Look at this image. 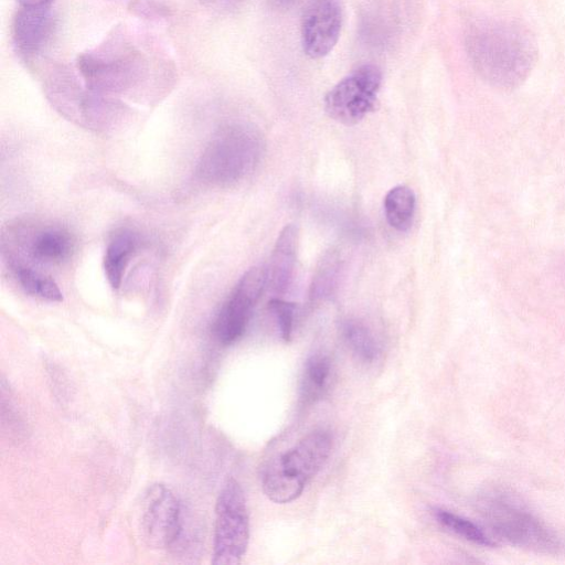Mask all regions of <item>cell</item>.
Wrapping results in <instances>:
<instances>
[{
  "label": "cell",
  "instance_id": "1",
  "mask_svg": "<svg viewBox=\"0 0 565 565\" xmlns=\"http://www.w3.org/2000/svg\"><path fill=\"white\" fill-rule=\"evenodd\" d=\"M471 63L492 86L511 89L529 76L536 58V45L519 24L484 21L475 24L467 35Z\"/></svg>",
  "mask_w": 565,
  "mask_h": 565
},
{
  "label": "cell",
  "instance_id": "2",
  "mask_svg": "<svg viewBox=\"0 0 565 565\" xmlns=\"http://www.w3.org/2000/svg\"><path fill=\"white\" fill-rule=\"evenodd\" d=\"M331 448L329 431L318 429L302 437L287 451L271 458L262 473V487L268 499L280 504L296 500L324 466Z\"/></svg>",
  "mask_w": 565,
  "mask_h": 565
},
{
  "label": "cell",
  "instance_id": "3",
  "mask_svg": "<svg viewBox=\"0 0 565 565\" xmlns=\"http://www.w3.org/2000/svg\"><path fill=\"white\" fill-rule=\"evenodd\" d=\"M477 507L489 527L512 545L546 554L562 547L553 530L504 490H486L478 497Z\"/></svg>",
  "mask_w": 565,
  "mask_h": 565
},
{
  "label": "cell",
  "instance_id": "4",
  "mask_svg": "<svg viewBox=\"0 0 565 565\" xmlns=\"http://www.w3.org/2000/svg\"><path fill=\"white\" fill-rule=\"evenodd\" d=\"M76 66L84 84L100 94L132 89L149 73L145 55L121 34L78 55Z\"/></svg>",
  "mask_w": 565,
  "mask_h": 565
},
{
  "label": "cell",
  "instance_id": "5",
  "mask_svg": "<svg viewBox=\"0 0 565 565\" xmlns=\"http://www.w3.org/2000/svg\"><path fill=\"white\" fill-rule=\"evenodd\" d=\"M262 153L259 135L244 125L221 128L203 151L196 167L198 177L215 185H230L256 167Z\"/></svg>",
  "mask_w": 565,
  "mask_h": 565
},
{
  "label": "cell",
  "instance_id": "6",
  "mask_svg": "<svg viewBox=\"0 0 565 565\" xmlns=\"http://www.w3.org/2000/svg\"><path fill=\"white\" fill-rule=\"evenodd\" d=\"M44 89L57 110L88 126L106 125L124 113L122 105L117 100L87 86L84 89L74 73L62 65L49 71Z\"/></svg>",
  "mask_w": 565,
  "mask_h": 565
},
{
  "label": "cell",
  "instance_id": "7",
  "mask_svg": "<svg viewBox=\"0 0 565 565\" xmlns=\"http://www.w3.org/2000/svg\"><path fill=\"white\" fill-rule=\"evenodd\" d=\"M214 565H235L243 558L249 540V519L241 484L228 479L215 504Z\"/></svg>",
  "mask_w": 565,
  "mask_h": 565
},
{
  "label": "cell",
  "instance_id": "8",
  "mask_svg": "<svg viewBox=\"0 0 565 565\" xmlns=\"http://www.w3.org/2000/svg\"><path fill=\"white\" fill-rule=\"evenodd\" d=\"M382 84V72L364 64L337 83L324 97L327 114L338 122L352 126L374 110Z\"/></svg>",
  "mask_w": 565,
  "mask_h": 565
},
{
  "label": "cell",
  "instance_id": "9",
  "mask_svg": "<svg viewBox=\"0 0 565 565\" xmlns=\"http://www.w3.org/2000/svg\"><path fill=\"white\" fill-rule=\"evenodd\" d=\"M183 519V507L168 487L156 483L147 489L141 501L140 530L148 546L172 550Z\"/></svg>",
  "mask_w": 565,
  "mask_h": 565
},
{
  "label": "cell",
  "instance_id": "10",
  "mask_svg": "<svg viewBox=\"0 0 565 565\" xmlns=\"http://www.w3.org/2000/svg\"><path fill=\"white\" fill-rule=\"evenodd\" d=\"M266 286V268L253 267L241 277L213 322L214 337L221 344H233L244 334Z\"/></svg>",
  "mask_w": 565,
  "mask_h": 565
},
{
  "label": "cell",
  "instance_id": "11",
  "mask_svg": "<svg viewBox=\"0 0 565 565\" xmlns=\"http://www.w3.org/2000/svg\"><path fill=\"white\" fill-rule=\"evenodd\" d=\"M342 26V9L338 0H316L307 9L301 24V43L306 55L317 60L335 46Z\"/></svg>",
  "mask_w": 565,
  "mask_h": 565
},
{
  "label": "cell",
  "instance_id": "12",
  "mask_svg": "<svg viewBox=\"0 0 565 565\" xmlns=\"http://www.w3.org/2000/svg\"><path fill=\"white\" fill-rule=\"evenodd\" d=\"M53 17L47 4L21 6L12 24L13 43L25 60L36 56L53 32Z\"/></svg>",
  "mask_w": 565,
  "mask_h": 565
},
{
  "label": "cell",
  "instance_id": "13",
  "mask_svg": "<svg viewBox=\"0 0 565 565\" xmlns=\"http://www.w3.org/2000/svg\"><path fill=\"white\" fill-rule=\"evenodd\" d=\"M297 247L298 228L288 224L279 233L266 268L267 286L276 295L285 294L291 284Z\"/></svg>",
  "mask_w": 565,
  "mask_h": 565
},
{
  "label": "cell",
  "instance_id": "14",
  "mask_svg": "<svg viewBox=\"0 0 565 565\" xmlns=\"http://www.w3.org/2000/svg\"><path fill=\"white\" fill-rule=\"evenodd\" d=\"M137 243V236L128 230L119 231L110 239L104 257V269L113 289L119 288Z\"/></svg>",
  "mask_w": 565,
  "mask_h": 565
},
{
  "label": "cell",
  "instance_id": "15",
  "mask_svg": "<svg viewBox=\"0 0 565 565\" xmlns=\"http://www.w3.org/2000/svg\"><path fill=\"white\" fill-rule=\"evenodd\" d=\"M72 250V237L60 228H47L40 232L30 246V253L34 260L50 264L66 259Z\"/></svg>",
  "mask_w": 565,
  "mask_h": 565
},
{
  "label": "cell",
  "instance_id": "16",
  "mask_svg": "<svg viewBox=\"0 0 565 565\" xmlns=\"http://www.w3.org/2000/svg\"><path fill=\"white\" fill-rule=\"evenodd\" d=\"M416 198L406 185L391 189L384 198V212L387 223L399 232L411 228L414 220Z\"/></svg>",
  "mask_w": 565,
  "mask_h": 565
},
{
  "label": "cell",
  "instance_id": "17",
  "mask_svg": "<svg viewBox=\"0 0 565 565\" xmlns=\"http://www.w3.org/2000/svg\"><path fill=\"white\" fill-rule=\"evenodd\" d=\"M331 379V361L328 355L316 353L305 363L300 392L306 402H316L328 390Z\"/></svg>",
  "mask_w": 565,
  "mask_h": 565
},
{
  "label": "cell",
  "instance_id": "18",
  "mask_svg": "<svg viewBox=\"0 0 565 565\" xmlns=\"http://www.w3.org/2000/svg\"><path fill=\"white\" fill-rule=\"evenodd\" d=\"M341 264V256L337 249H331L323 255L310 285L309 298L312 301L323 300L333 295L338 286Z\"/></svg>",
  "mask_w": 565,
  "mask_h": 565
},
{
  "label": "cell",
  "instance_id": "19",
  "mask_svg": "<svg viewBox=\"0 0 565 565\" xmlns=\"http://www.w3.org/2000/svg\"><path fill=\"white\" fill-rule=\"evenodd\" d=\"M343 338L350 350L363 362H373L380 354L379 344L371 330L361 321L347 320L342 326Z\"/></svg>",
  "mask_w": 565,
  "mask_h": 565
},
{
  "label": "cell",
  "instance_id": "20",
  "mask_svg": "<svg viewBox=\"0 0 565 565\" xmlns=\"http://www.w3.org/2000/svg\"><path fill=\"white\" fill-rule=\"evenodd\" d=\"M434 515L443 526L458 536L481 546H495V542L472 521L443 509H435Z\"/></svg>",
  "mask_w": 565,
  "mask_h": 565
},
{
  "label": "cell",
  "instance_id": "21",
  "mask_svg": "<svg viewBox=\"0 0 565 565\" xmlns=\"http://www.w3.org/2000/svg\"><path fill=\"white\" fill-rule=\"evenodd\" d=\"M18 280L24 291L49 301H62L63 295L56 282L31 268L21 267L18 269Z\"/></svg>",
  "mask_w": 565,
  "mask_h": 565
},
{
  "label": "cell",
  "instance_id": "22",
  "mask_svg": "<svg viewBox=\"0 0 565 565\" xmlns=\"http://www.w3.org/2000/svg\"><path fill=\"white\" fill-rule=\"evenodd\" d=\"M268 309L274 315L281 338L287 342L291 338L297 306L294 302L273 298L268 302Z\"/></svg>",
  "mask_w": 565,
  "mask_h": 565
},
{
  "label": "cell",
  "instance_id": "23",
  "mask_svg": "<svg viewBox=\"0 0 565 565\" xmlns=\"http://www.w3.org/2000/svg\"><path fill=\"white\" fill-rule=\"evenodd\" d=\"M205 6L214 9H231L236 7L242 0H201Z\"/></svg>",
  "mask_w": 565,
  "mask_h": 565
},
{
  "label": "cell",
  "instance_id": "24",
  "mask_svg": "<svg viewBox=\"0 0 565 565\" xmlns=\"http://www.w3.org/2000/svg\"><path fill=\"white\" fill-rule=\"evenodd\" d=\"M269 3L273 6V7H277V8H288L290 6H292L295 2H297L298 0H268Z\"/></svg>",
  "mask_w": 565,
  "mask_h": 565
},
{
  "label": "cell",
  "instance_id": "25",
  "mask_svg": "<svg viewBox=\"0 0 565 565\" xmlns=\"http://www.w3.org/2000/svg\"><path fill=\"white\" fill-rule=\"evenodd\" d=\"M21 6H44L51 0H18Z\"/></svg>",
  "mask_w": 565,
  "mask_h": 565
},
{
  "label": "cell",
  "instance_id": "26",
  "mask_svg": "<svg viewBox=\"0 0 565 565\" xmlns=\"http://www.w3.org/2000/svg\"><path fill=\"white\" fill-rule=\"evenodd\" d=\"M114 1L132 3V2H135V1H137V0H114Z\"/></svg>",
  "mask_w": 565,
  "mask_h": 565
}]
</instances>
